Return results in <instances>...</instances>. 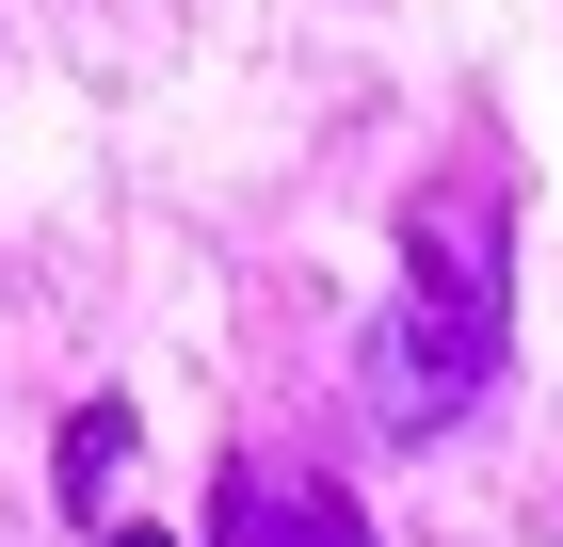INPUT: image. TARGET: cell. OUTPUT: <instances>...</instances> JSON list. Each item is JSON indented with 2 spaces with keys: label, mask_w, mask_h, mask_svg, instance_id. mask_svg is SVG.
Instances as JSON below:
<instances>
[{
  "label": "cell",
  "mask_w": 563,
  "mask_h": 547,
  "mask_svg": "<svg viewBox=\"0 0 563 547\" xmlns=\"http://www.w3.org/2000/svg\"><path fill=\"white\" fill-rule=\"evenodd\" d=\"M387 403L402 419H451L483 371H499V162H451L402 226V322H387Z\"/></svg>",
  "instance_id": "6da1fadb"
},
{
  "label": "cell",
  "mask_w": 563,
  "mask_h": 547,
  "mask_svg": "<svg viewBox=\"0 0 563 547\" xmlns=\"http://www.w3.org/2000/svg\"><path fill=\"white\" fill-rule=\"evenodd\" d=\"M48 467H65V500H113V467H130V403H81V419H65V451H48Z\"/></svg>",
  "instance_id": "3957f363"
},
{
  "label": "cell",
  "mask_w": 563,
  "mask_h": 547,
  "mask_svg": "<svg viewBox=\"0 0 563 547\" xmlns=\"http://www.w3.org/2000/svg\"><path fill=\"white\" fill-rule=\"evenodd\" d=\"M97 547H162V532H97Z\"/></svg>",
  "instance_id": "277c9868"
},
{
  "label": "cell",
  "mask_w": 563,
  "mask_h": 547,
  "mask_svg": "<svg viewBox=\"0 0 563 547\" xmlns=\"http://www.w3.org/2000/svg\"><path fill=\"white\" fill-rule=\"evenodd\" d=\"M210 547H371V515L322 483V467H242L225 451V483H210Z\"/></svg>",
  "instance_id": "7a4b0ae2"
}]
</instances>
